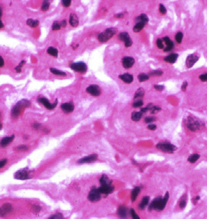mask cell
Masks as SVG:
<instances>
[{"label": "cell", "instance_id": "6da1fadb", "mask_svg": "<svg viewBox=\"0 0 207 219\" xmlns=\"http://www.w3.org/2000/svg\"><path fill=\"white\" fill-rule=\"evenodd\" d=\"M169 200V193H167L165 196L162 198V197H156V199H154L152 202L150 203L149 205V210H162L164 209V208L167 203V201Z\"/></svg>", "mask_w": 207, "mask_h": 219}, {"label": "cell", "instance_id": "7a4b0ae2", "mask_svg": "<svg viewBox=\"0 0 207 219\" xmlns=\"http://www.w3.org/2000/svg\"><path fill=\"white\" fill-rule=\"evenodd\" d=\"M30 106V103L28 100H22L19 101L16 105L14 106L11 110V115L13 117H17L21 114V113Z\"/></svg>", "mask_w": 207, "mask_h": 219}, {"label": "cell", "instance_id": "3957f363", "mask_svg": "<svg viewBox=\"0 0 207 219\" xmlns=\"http://www.w3.org/2000/svg\"><path fill=\"white\" fill-rule=\"evenodd\" d=\"M117 30L116 28H109L106 30H105L103 32L100 33L98 35V40L101 42H106L108 40H109L116 33Z\"/></svg>", "mask_w": 207, "mask_h": 219}, {"label": "cell", "instance_id": "277c9868", "mask_svg": "<svg viewBox=\"0 0 207 219\" xmlns=\"http://www.w3.org/2000/svg\"><path fill=\"white\" fill-rule=\"evenodd\" d=\"M156 148L161 150V151L169 153V154H172L175 151V149H177V147L175 146L174 145L171 144V143L168 142H159L158 144L156 145Z\"/></svg>", "mask_w": 207, "mask_h": 219}, {"label": "cell", "instance_id": "5b68a950", "mask_svg": "<svg viewBox=\"0 0 207 219\" xmlns=\"http://www.w3.org/2000/svg\"><path fill=\"white\" fill-rule=\"evenodd\" d=\"M186 125L189 130L192 131V132H196V131L198 130L200 128L201 124L198 121L190 117L187 119Z\"/></svg>", "mask_w": 207, "mask_h": 219}, {"label": "cell", "instance_id": "8992f818", "mask_svg": "<svg viewBox=\"0 0 207 219\" xmlns=\"http://www.w3.org/2000/svg\"><path fill=\"white\" fill-rule=\"evenodd\" d=\"M101 195L102 194L100 193V192H99L98 188L92 187L91 190H90V192H89L88 198H89V200L91 202H97V201L100 200Z\"/></svg>", "mask_w": 207, "mask_h": 219}, {"label": "cell", "instance_id": "52a82bcc", "mask_svg": "<svg viewBox=\"0 0 207 219\" xmlns=\"http://www.w3.org/2000/svg\"><path fill=\"white\" fill-rule=\"evenodd\" d=\"M70 68L74 71L79 73H85L88 70L87 65L84 62H77V63H72L70 64Z\"/></svg>", "mask_w": 207, "mask_h": 219}, {"label": "cell", "instance_id": "ba28073f", "mask_svg": "<svg viewBox=\"0 0 207 219\" xmlns=\"http://www.w3.org/2000/svg\"><path fill=\"white\" fill-rule=\"evenodd\" d=\"M14 178L16 179H20V180H26V179H29L31 178L30 176V171L27 169H22V170H20L18 171H16L14 175Z\"/></svg>", "mask_w": 207, "mask_h": 219}, {"label": "cell", "instance_id": "9c48e42d", "mask_svg": "<svg viewBox=\"0 0 207 219\" xmlns=\"http://www.w3.org/2000/svg\"><path fill=\"white\" fill-rule=\"evenodd\" d=\"M119 39L124 42L126 47H130L132 45V41L130 39V35L127 32H121L119 35Z\"/></svg>", "mask_w": 207, "mask_h": 219}, {"label": "cell", "instance_id": "30bf717a", "mask_svg": "<svg viewBox=\"0 0 207 219\" xmlns=\"http://www.w3.org/2000/svg\"><path fill=\"white\" fill-rule=\"evenodd\" d=\"M87 92L93 96H99L101 94V89L99 86L96 85H91L86 89Z\"/></svg>", "mask_w": 207, "mask_h": 219}, {"label": "cell", "instance_id": "8fae6325", "mask_svg": "<svg viewBox=\"0 0 207 219\" xmlns=\"http://www.w3.org/2000/svg\"><path fill=\"white\" fill-rule=\"evenodd\" d=\"M13 210V206L9 203H4L3 205L0 208V217H5L9 213H10Z\"/></svg>", "mask_w": 207, "mask_h": 219}, {"label": "cell", "instance_id": "7c38bea8", "mask_svg": "<svg viewBox=\"0 0 207 219\" xmlns=\"http://www.w3.org/2000/svg\"><path fill=\"white\" fill-rule=\"evenodd\" d=\"M38 101H39L40 103L43 104V105L45 107V108L49 109H53L54 108L56 107V105H57V103H58V101L56 100L53 103H49V100H47L46 98H45V97H42V98H39L38 99Z\"/></svg>", "mask_w": 207, "mask_h": 219}, {"label": "cell", "instance_id": "4fadbf2b", "mask_svg": "<svg viewBox=\"0 0 207 219\" xmlns=\"http://www.w3.org/2000/svg\"><path fill=\"white\" fill-rule=\"evenodd\" d=\"M98 158V155L97 154H91L89 156H84L83 158L80 159L79 161H77L79 164H85V163H91L93 162Z\"/></svg>", "mask_w": 207, "mask_h": 219}, {"label": "cell", "instance_id": "5bb4252c", "mask_svg": "<svg viewBox=\"0 0 207 219\" xmlns=\"http://www.w3.org/2000/svg\"><path fill=\"white\" fill-rule=\"evenodd\" d=\"M198 60V56H197L196 55H194V54H191V55H189L186 59V66L187 68H191L193 67V65Z\"/></svg>", "mask_w": 207, "mask_h": 219}, {"label": "cell", "instance_id": "9a60e30c", "mask_svg": "<svg viewBox=\"0 0 207 219\" xmlns=\"http://www.w3.org/2000/svg\"><path fill=\"white\" fill-rule=\"evenodd\" d=\"M101 194H105V195H108V194L113 193L114 190V186L111 185H106V186H101L99 188H98Z\"/></svg>", "mask_w": 207, "mask_h": 219}, {"label": "cell", "instance_id": "2e32d148", "mask_svg": "<svg viewBox=\"0 0 207 219\" xmlns=\"http://www.w3.org/2000/svg\"><path fill=\"white\" fill-rule=\"evenodd\" d=\"M122 64H123V68H126V69H128V68H131L135 64V60L132 57L126 56V57H123V60H122Z\"/></svg>", "mask_w": 207, "mask_h": 219}, {"label": "cell", "instance_id": "e0dca14e", "mask_svg": "<svg viewBox=\"0 0 207 219\" xmlns=\"http://www.w3.org/2000/svg\"><path fill=\"white\" fill-rule=\"evenodd\" d=\"M117 215L120 218L123 219H126L128 217V208L125 206H120L117 210Z\"/></svg>", "mask_w": 207, "mask_h": 219}, {"label": "cell", "instance_id": "ac0fdd59", "mask_svg": "<svg viewBox=\"0 0 207 219\" xmlns=\"http://www.w3.org/2000/svg\"><path fill=\"white\" fill-rule=\"evenodd\" d=\"M14 137H15V136H14L13 135H11V136H6V137H4L2 140H1V141H0V146L1 147L7 146H8L10 142L13 141Z\"/></svg>", "mask_w": 207, "mask_h": 219}, {"label": "cell", "instance_id": "d6986e66", "mask_svg": "<svg viewBox=\"0 0 207 219\" xmlns=\"http://www.w3.org/2000/svg\"><path fill=\"white\" fill-rule=\"evenodd\" d=\"M163 41H164V42L166 43V46H167L163 49V51L164 52L170 51V50L173 49V47H174V43H173L172 41L170 40V38L169 37L163 38Z\"/></svg>", "mask_w": 207, "mask_h": 219}, {"label": "cell", "instance_id": "ffe728a7", "mask_svg": "<svg viewBox=\"0 0 207 219\" xmlns=\"http://www.w3.org/2000/svg\"><path fill=\"white\" fill-rule=\"evenodd\" d=\"M61 109L65 113H71L74 109V106L71 103H65L61 105Z\"/></svg>", "mask_w": 207, "mask_h": 219}, {"label": "cell", "instance_id": "44dd1931", "mask_svg": "<svg viewBox=\"0 0 207 219\" xmlns=\"http://www.w3.org/2000/svg\"><path fill=\"white\" fill-rule=\"evenodd\" d=\"M119 78H120L123 82L127 83V84H130V83H131V82H133V79H134V78H133L132 75H130V74H128V73H127V74H123V75H120Z\"/></svg>", "mask_w": 207, "mask_h": 219}, {"label": "cell", "instance_id": "7402d4cb", "mask_svg": "<svg viewBox=\"0 0 207 219\" xmlns=\"http://www.w3.org/2000/svg\"><path fill=\"white\" fill-rule=\"evenodd\" d=\"M70 25L72 27H77L79 23V21H78V17L75 14H71L70 15V20H69Z\"/></svg>", "mask_w": 207, "mask_h": 219}, {"label": "cell", "instance_id": "603a6c76", "mask_svg": "<svg viewBox=\"0 0 207 219\" xmlns=\"http://www.w3.org/2000/svg\"><path fill=\"white\" fill-rule=\"evenodd\" d=\"M177 57H178V55H177V54L172 53L167 56V57H165V58H164V60L170 63H174L175 62H176V60H177Z\"/></svg>", "mask_w": 207, "mask_h": 219}, {"label": "cell", "instance_id": "cb8c5ba5", "mask_svg": "<svg viewBox=\"0 0 207 219\" xmlns=\"http://www.w3.org/2000/svg\"><path fill=\"white\" fill-rule=\"evenodd\" d=\"M135 21H136V23H142L145 24L149 21V18H148V16L145 14H141L140 16L136 17Z\"/></svg>", "mask_w": 207, "mask_h": 219}, {"label": "cell", "instance_id": "d4e9b609", "mask_svg": "<svg viewBox=\"0 0 207 219\" xmlns=\"http://www.w3.org/2000/svg\"><path fill=\"white\" fill-rule=\"evenodd\" d=\"M99 182H100L101 186H106V185L112 184V181L109 179V178H108V176H106V175H103V176L101 177Z\"/></svg>", "mask_w": 207, "mask_h": 219}, {"label": "cell", "instance_id": "484cf974", "mask_svg": "<svg viewBox=\"0 0 207 219\" xmlns=\"http://www.w3.org/2000/svg\"><path fill=\"white\" fill-rule=\"evenodd\" d=\"M149 202V196H144L143 198H142V201H141V203L138 205V208L141 209V210H143L147 205H148V203Z\"/></svg>", "mask_w": 207, "mask_h": 219}, {"label": "cell", "instance_id": "4316f807", "mask_svg": "<svg viewBox=\"0 0 207 219\" xmlns=\"http://www.w3.org/2000/svg\"><path fill=\"white\" fill-rule=\"evenodd\" d=\"M140 190H141L140 187L137 186V187H135V189H133L132 191H131V196H130V198H131V201H132V202L135 201V200H136V198H137L138 195L139 194Z\"/></svg>", "mask_w": 207, "mask_h": 219}, {"label": "cell", "instance_id": "83f0119b", "mask_svg": "<svg viewBox=\"0 0 207 219\" xmlns=\"http://www.w3.org/2000/svg\"><path fill=\"white\" fill-rule=\"evenodd\" d=\"M142 117V112L135 111V112H133L132 114H131V120L134 121H138L141 120Z\"/></svg>", "mask_w": 207, "mask_h": 219}, {"label": "cell", "instance_id": "f1b7e54d", "mask_svg": "<svg viewBox=\"0 0 207 219\" xmlns=\"http://www.w3.org/2000/svg\"><path fill=\"white\" fill-rule=\"evenodd\" d=\"M144 94H145V91H144V89H142V88H139V89H138L137 91H136V92H135V100H141V98L142 97H143L144 96Z\"/></svg>", "mask_w": 207, "mask_h": 219}, {"label": "cell", "instance_id": "f546056e", "mask_svg": "<svg viewBox=\"0 0 207 219\" xmlns=\"http://www.w3.org/2000/svg\"><path fill=\"white\" fill-rule=\"evenodd\" d=\"M27 24L30 28H36L39 24V21H35V20H33V19H28L27 21Z\"/></svg>", "mask_w": 207, "mask_h": 219}, {"label": "cell", "instance_id": "4dcf8cb0", "mask_svg": "<svg viewBox=\"0 0 207 219\" xmlns=\"http://www.w3.org/2000/svg\"><path fill=\"white\" fill-rule=\"evenodd\" d=\"M47 53L49 54V55H52L54 57H57L58 56V50L54 48V47H49L48 49H47Z\"/></svg>", "mask_w": 207, "mask_h": 219}, {"label": "cell", "instance_id": "1f68e13d", "mask_svg": "<svg viewBox=\"0 0 207 219\" xmlns=\"http://www.w3.org/2000/svg\"><path fill=\"white\" fill-rule=\"evenodd\" d=\"M199 157H200L199 154H192V155H191V156H189V158H188V161L190 162V163L193 164V163H195L196 161H198V159H199Z\"/></svg>", "mask_w": 207, "mask_h": 219}, {"label": "cell", "instance_id": "d6a6232c", "mask_svg": "<svg viewBox=\"0 0 207 219\" xmlns=\"http://www.w3.org/2000/svg\"><path fill=\"white\" fill-rule=\"evenodd\" d=\"M145 23H136V24L135 25V27H134V31L135 32H139V31H141L145 27Z\"/></svg>", "mask_w": 207, "mask_h": 219}, {"label": "cell", "instance_id": "836d02e7", "mask_svg": "<svg viewBox=\"0 0 207 219\" xmlns=\"http://www.w3.org/2000/svg\"><path fill=\"white\" fill-rule=\"evenodd\" d=\"M50 71L55 75H60V76H65L66 75L65 72L58 70V69H56V68H50Z\"/></svg>", "mask_w": 207, "mask_h": 219}, {"label": "cell", "instance_id": "e575fe53", "mask_svg": "<svg viewBox=\"0 0 207 219\" xmlns=\"http://www.w3.org/2000/svg\"><path fill=\"white\" fill-rule=\"evenodd\" d=\"M138 80H139L140 82H145V81H147V80L149 78V75H146V74H144V73H142V74L138 75Z\"/></svg>", "mask_w": 207, "mask_h": 219}, {"label": "cell", "instance_id": "d590c367", "mask_svg": "<svg viewBox=\"0 0 207 219\" xmlns=\"http://www.w3.org/2000/svg\"><path fill=\"white\" fill-rule=\"evenodd\" d=\"M187 203V195L186 194H184V196H182L181 199V201L179 202V205L180 208H184L185 206H186Z\"/></svg>", "mask_w": 207, "mask_h": 219}, {"label": "cell", "instance_id": "8d00e7d4", "mask_svg": "<svg viewBox=\"0 0 207 219\" xmlns=\"http://www.w3.org/2000/svg\"><path fill=\"white\" fill-rule=\"evenodd\" d=\"M133 107H141L143 106V101L142 100H135V102L133 103Z\"/></svg>", "mask_w": 207, "mask_h": 219}, {"label": "cell", "instance_id": "74e56055", "mask_svg": "<svg viewBox=\"0 0 207 219\" xmlns=\"http://www.w3.org/2000/svg\"><path fill=\"white\" fill-rule=\"evenodd\" d=\"M61 28L60 25V22L59 21H55L53 23H52V29L53 31H58Z\"/></svg>", "mask_w": 207, "mask_h": 219}, {"label": "cell", "instance_id": "f35d334b", "mask_svg": "<svg viewBox=\"0 0 207 219\" xmlns=\"http://www.w3.org/2000/svg\"><path fill=\"white\" fill-rule=\"evenodd\" d=\"M163 75V71L160 70H152L151 72L149 73V75L150 76H161V75Z\"/></svg>", "mask_w": 207, "mask_h": 219}, {"label": "cell", "instance_id": "ab89813d", "mask_svg": "<svg viewBox=\"0 0 207 219\" xmlns=\"http://www.w3.org/2000/svg\"><path fill=\"white\" fill-rule=\"evenodd\" d=\"M182 39H183V34L181 32H177L175 35V40L177 41V43L180 44L181 42Z\"/></svg>", "mask_w": 207, "mask_h": 219}, {"label": "cell", "instance_id": "60d3db41", "mask_svg": "<svg viewBox=\"0 0 207 219\" xmlns=\"http://www.w3.org/2000/svg\"><path fill=\"white\" fill-rule=\"evenodd\" d=\"M48 219H64L63 218V215L60 213H57L56 215H52L51 217H49Z\"/></svg>", "mask_w": 207, "mask_h": 219}, {"label": "cell", "instance_id": "b9f144b4", "mask_svg": "<svg viewBox=\"0 0 207 219\" xmlns=\"http://www.w3.org/2000/svg\"><path fill=\"white\" fill-rule=\"evenodd\" d=\"M49 8V2L48 1H44L42 5V9L43 11H47Z\"/></svg>", "mask_w": 207, "mask_h": 219}, {"label": "cell", "instance_id": "7bdbcfd3", "mask_svg": "<svg viewBox=\"0 0 207 219\" xmlns=\"http://www.w3.org/2000/svg\"><path fill=\"white\" fill-rule=\"evenodd\" d=\"M156 118L155 117H145V121L148 124H152L153 121H156Z\"/></svg>", "mask_w": 207, "mask_h": 219}, {"label": "cell", "instance_id": "ee69618b", "mask_svg": "<svg viewBox=\"0 0 207 219\" xmlns=\"http://www.w3.org/2000/svg\"><path fill=\"white\" fill-rule=\"evenodd\" d=\"M156 46H157L159 49H164V47H163V42L162 39H157V41H156Z\"/></svg>", "mask_w": 207, "mask_h": 219}, {"label": "cell", "instance_id": "f6af8a7d", "mask_svg": "<svg viewBox=\"0 0 207 219\" xmlns=\"http://www.w3.org/2000/svg\"><path fill=\"white\" fill-rule=\"evenodd\" d=\"M16 150H19V151H27L28 149V147L27 146L23 145V146H20L16 147Z\"/></svg>", "mask_w": 207, "mask_h": 219}, {"label": "cell", "instance_id": "bcb514c9", "mask_svg": "<svg viewBox=\"0 0 207 219\" xmlns=\"http://www.w3.org/2000/svg\"><path fill=\"white\" fill-rule=\"evenodd\" d=\"M130 215L132 216L133 219H140L139 216L136 214V212H135L134 209H130Z\"/></svg>", "mask_w": 207, "mask_h": 219}, {"label": "cell", "instance_id": "7dc6e473", "mask_svg": "<svg viewBox=\"0 0 207 219\" xmlns=\"http://www.w3.org/2000/svg\"><path fill=\"white\" fill-rule=\"evenodd\" d=\"M24 63H25V61H24V60L21 61V63H20V64H19V65L17 66V67H16V68H15V69H16V72H18V73L21 72V68H22V66H23V64H24Z\"/></svg>", "mask_w": 207, "mask_h": 219}, {"label": "cell", "instance_id": "c3c4849f", "mask_svg": "<svg viewBox=\"0 0 207 219\" xmlns=\"http://www.w3.org/2000/svg\"><path fill=\"white\" fill-rule=\"evenodd\" d=\"M160 12L162 14H167V9H166V7L164 6L163 4L160 5Z\"/></svg>", "mask_w": 207, "mask_h": 219}, {"label": "cell", "instance_id": "681fc988", "mask_svg": "<svg viewBox=\"0 0 207 219\" xmlns=\"http://www.w3.org/2000/svg\"><path fill=\"white\" fill-rule=\"evenodd\" d=\"M158 110H160V107H159L157 106H152L150 109V112H151L152 114H155L156 111H158Z\"/></svg>", "mask_w": 207, "mask_h": 219}, {"label": "cell", "instance_id": "f907efd6", "mask_svg": "<svg viewBox=\"0 0 207 219\" xmlns=\"http://www.w3.org/2000/svg\"><path fill=\"white\" fill-rule=\"evenodd\" d=\"M61 2H62V4H63V6L68 7L70 6V3H71V1H70V0H63Z\"/></svg>", "mask_w": 207, "mask_h": 219}, {"label": "cell", "instance_id": "816d5d0a", "mask_svg": "<svg viewBox=\"0 0 207 219\" xmlns=\"http://www.w3.org/2000/svg\"><path fill=\"white\" fill-rule=\"evenodd\" d=\"M199 79L202 80V82H206V81H207V73L203 74V75H201L200 76H199Z\"/></svg>", "mask_w": 207, "mask_h": 219}, {"label": "cell", "instance_id": "f5cc1de1", "mask_svg": "<svg viewBox=\"0 0 207 219\" xmlns=\"http://www.w3.org/2000/svg\"><path fill=\"white\" fill-rule=\"evenodd\" d=\"M6 163H7L6 159H2V160H1V161H0V168H3V167L6 164Z\"/></svg>", "mask_w": 207, "mask_h": 219}, {"label": "cell", "instance_id": "db71d44e", "mask_svg": "<svg viewBox=\"0 0 207 219\" xmlns=\"http://www.w3.org/2000/svg\"><path fill=\"white\" fill-rule=\"evenodd\" d=\"M148 128H149V130L155 131L156 129V124H149V125H148Z\"/></svg>", "mask_w": 207, "mask_h": 219}, {"label": "cell", "instance_id": "11a10c76", "mask_svg": "<svg viewBox=\"0 0 207 219\" xmlns=\"http://www.w3.org/2000/svg\"><path fill=\"white\" fill-rule=\"evenodd\" d=\"M154 88L156 89V90H158V91H162L164 89V86L163 85H154Z\"/></svg>", "mask_w": 207, "mask_h": 219}, {"label": "cell", "instance_id": "9f6ffc18", "mask_svg": "<svg viewBox=\"0 0 207 219\" xmlns=\"http://www.w3.org/2000/svg\"><path fill=\"white\" fill-rule=\"evenodd\" d=\"M41 210V208L38 206H33L32 207V210L35 213H38L39 212V210Z\"/></svg>", "mask_w": 207, "mask_h": 219}, {"label": "cell", "instance_id": "6f0895ef", "mask_svg": "<svg viewBox=\"0 0 207 219\" xmlns=\"http://www.w3.org/2000/svg\"><path fill=\"white\" fill-rule=\"evenodd\" d=\"M187 85H188V82H184V83H183V85H182V86H181L182 91H185V90H186Z\"/></svg>", "mask_w": 207, "mask_h": 219}, {"label": "cell", "instance_id": "680465c9", "mask_svg": "<svg viewBox=\"0 0 207 219\" xmlns=\"http://www.w3.org/2000/svg\"><path fill=\"white\" fill-rule=\"evenodd\" d=\"M60 25H61V28H65L66 26H67V21H64V20L60 21Z\"/></svg>", "mask_w": 207, "mask_h": 219}, {"label": "cell", "instance_id": "91938a15", "mask_svg": "<svg viewBox=\"0 0 207 219\" xmlns=\"http://www.w3.org/2000/svg\"><path fill=\"white\" fill-rule=\"evenodd\" d=\"M3 65H4V60H3L2 56H0V68H2Z\"/></svg>", "mask_w": 207, "mask_h": 219}, {"label": "cell", "instance_id": "94428289", "mask_svg": "<svg viewBox=\"0 0 207 219\" xmlns=\"http://www.w3.org/2000/svg\"><path fill=\"white\" fill-rule=\"evenodd\" d=\"M115 16H116V17H117V18H122V17L123 16V13H121V14H116Z\"/></svg>", "mask_w": 207, "mask_h": 219}, {"label": "cell", "instance_id": "6125c7cd", "mask_svg": "<svg viewBox=\"0 0 207 219\" xmlns=\"http://www.w3.org/2000/svg\"><path fill=\"white\" fill-rule=\"evenodd\" d=\"M40 127V124H34V128H37V129H38Z\"/></svg>", "mask_w": 207, "mask_h": 219}, {"label": "cell", "instance_id": "be15d7a7", "mask_svg": "<svg viewBox=\"0 0 207 219\" xmlns=\"http://www.w3.org/2000/svg\"><path fill=\"white\" fill-rule=\"evenodd\" d=\"M4 27V25H3V23H2V21H1V19H0V28H2Z\"/></svg>", "mask_w": 207, "mask_h": 219}, {"label": "cell", "instance_id": "e7e4bbea", "mask_svg": "<svg viewBox=\"0 0 207 219\" xmlns=\"http://www.w3.org/2000/svg\"><path fill=\"white\" fill-rule=\"evenodd\" d=\"M2 7L0 6V17L2 16Z\"/></svg>", "mask_w": 207, "mask_h": 219}, {"label": "cell", "instance_id": "03108f58", "mask_svg": "<svg viewBox=\"0 0 207 219\" xmlns=\"http://www.w3.org/2000/svg\"><path fill=\"white\" fill-rule=\"evenodd\" d=\"M2 123H1V121H0V130H1V129H2Z\"/></svg>", "mask_w": 207, "mask_h": 219}]
</instances>
